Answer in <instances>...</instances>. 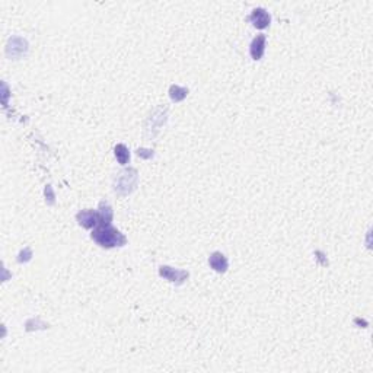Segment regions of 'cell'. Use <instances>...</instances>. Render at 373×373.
Listing matches in <instances>:
<instances>
[{
    "instance_id": "obj_1",
    "label": "cell",
    "mask_w": 373,
    "mask_h": 373,
    "mask_svg": "<svg viewBox=\"0 0 373 373\" xmlns=\"http://www.w3.org/2000/svg\"><path fill=\"white\" fill-rule=\"evenodd\" d=\"M92 239L102 248H114L126 245L127 239L111 225H99L92 232Z\"/></svg>"
},
{
    "instance_id": "obj_2",
    "label": "cell",
    "mask_w": 373,
    "mask_h": 373,
    "mask_svg": "<svg viewBox=\"0 0 373 373\" xmlns=\"http://www.w3.org/2000/svg\"><path fill=\"white\" fill-rule=\"evenodd\" d=\"M136 184H137V171L136 169L123 171L117 178L116 191L121 193V194H127V193H131L134 190Z\"/></svg>"
},
{
    "instance_id": "obj_3",
    "label": "cell",
    "mask_w": 373,
    "mask_h": 373,
    "mask_svg": "<svg viewBox=\"0 0 373 373\" xmlns=\"http://www.w3.org/2000/svg\"><path fill=\"white\" fill-rule=\"evenodd\" d=\"M78 221L83 228L91 229L95 225L99 223V213L93 210H82L78 213Z\"/></svg>"
},
{
    "instance_id": "obj_4",
    "label": "cell",
    "mask_w": 373,
    "mask_h": 373,
    "mask_svg": "<svg viewBox=\"0 0 373 373\" xmlns=\"http://www.w3.org/2000/svg\"><path fill=\"white\" fill-rule=\"evenodd\" d=\"M249 19H251L252 25H254L255 28H258V29H264V28H267L268 25H270V21H271L270 13H268L266 9H263V8L254 9Z\"/></svg>"
},
{
    "instance_id": "obj_5",
    "label": "cell",
    "mask_w": 373,
    "mask_h": 373,
    "mask_svg": "<svg viewBox=\"0 0 373 373\" xmlns=\"http://www.w3.org/2000/svg\"><path fill=\"white\" fill-rule=\"evenodd\" d=\"M159 274L165 277V279H168L169 281H174V283H182L184 280L188 277V273L186 271H182V270H174V268L171 267H161L159 270Z\"/></svg>"
},
{
    "instance_id": "obj_6",
    "label": "cell",
    "mask_w": 373,
    "mask_h": 373,
    "mask_svg": "<svg viewBox=\"0 0 373 373\" xmlns=\"http://www.w3.org/2000/svg\"><path fill=\"white\" fill-rule=\"evenodd\" d=\"M264 50H266V35H256L254 41L251 43V48H249L251 57L254 60H259L264 54Z\"/></svg>"
},
{
    "instance_id": "obj_7",
    "label": "cell",
    "mask_w": 373,
    "mask_h": 373,
    "mask_svg": "<svg viewBox=\"0 0 373 373\" xmlns=\"http://www.w3.org/2000/svg\"><path fill=\"white\" fill-rule=\"evenodd\" d=\"M209 264L217 273H225L228 270V259L221 252H213L209 258Z\"/></svg>"
},
{
    "instance_id": "obj_8",
    "label": "cell",
    "mask_w": 373,
    "mask_h": 373,
    "mask_svg": "<svg viewBox=\"0 0 373 373\" xmlns=\"http://www.w3.org/2000/svg\"><path fill=\"white\" fill-rule=\"evenodd\" d=\"M116 156L118 162L121 165H126L128 162V159H130V152H128V149L124 144H118L116 147Z\"/></svg>"
},
{
    "instance_id": "obj_9",
    "label": "cell",
    "mask_w": 373,
    "mask_h": 373,
    "mask_svg": "<svg viewBox=\"0 0 373 373\" xmlns=\"http://www.w3.org/2000/svg\"><path fill=\"white\" fill-rule=\"evenodd\" d=\"M186 91L185 88H179V86H171V98L174 99L175 102H178V101H181V99H184L186 96Z\"/></svg>"
}]
</instances>
